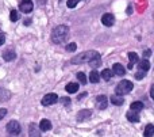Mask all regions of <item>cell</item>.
Here are the masks:
<instances>
[{
    "instance_id": "obj_4",
    "label": "cell",
    "mask_w": 154,
    "mask_h": 137,
    "mask_svg": "<svg viewBox=\"0 0 154 137\" xmlns=\"http://www.w3.org/2000/svg\"><path fill=\"white\" fill-rule=\"evenodd\" d=\"M91 54H92V50L84 52V53H80L79 56H75L72 60H70V61H72V64H81V62L88 61V60H89Z\"/></svg>"
},
{
    "instance_id": "obj_33",
    "label": "cell",
    "mask_w": 154,
    "mask_h": 137,
    "mask_svg": "<svg viewBox=\"0 0 154 137\" xmlns=\"http://www.w3.org/2000/svg\"><path fill=\"white\" fill-rule=\"evenodd\" d=\"M150 97L154 98V87L152 86V88H150Z\"/></svg>"
},
{
    "instance_id": "obj_22",
    "label": "cell",
    "mask_w": 154,
    "mask_h": 137,
    "mask_svg": "<svg viewBox=\"0 0 154 137\" xmlns=\"http://www.w3.org/2000/svg\"><path fill=\"white\" fill-rule=\"evenodd\" d=\"M112 75H114V73L111 72V69H103V72H101V78H103L104 80H111Z\"/></svg>"
},
{
    "instance_id": "obj_18",
    "label": "cell",
    "mask_w": 154,
    "mask_h": 137,
    "mask_svg": "<svg viewBox=\"0 0 154 137\" xmlns=\"http://www.w3.org/2000/svg\"><path fill=\"white\" fill-rule=\"evenodd\" d=\"M142 109H143V103L139 102V100H137V102H133L130 106V110L133 111H141Z\"/></svg>"
},
{
    "instance_id": "obj_27",
    "label": "cell",
    "mask_w": 154,
    "mask_h": 137,
    "mask_svg": "<svg viewBox=\"0 0 154 137\" xmlns=\"http://www.w3.org/2000/svg\"><path fill=\"white\" fill-rule=\"evenodd\" d=\"M79 2H80V0H68V7H69V8H75Z\"/></svg>"
},
{
    "instance_id": "obj_24",
    "label": "cell",
    "mask_w": 154,
    "mask_h": 137,
    "mask_svg": "<svg viewBox=\"0 0 154 137\" xmlns=\"http://www.w3.org/2000/svg\"><path fill=\"white\" fill-rule=\"evenodd\" d=\"M77 79L80 80V83H81V84H87V76H85L84 72H79V73H77Z\"/></svg>"
},
{
    "instance_id": "obj_10",
    "label": "cell",
    "mask_w": 154,
    "mask_h": 137,
    "mask_svg": "<svg viewBox=\"0 0 154 137\" xmlns=\"http://www.w3.org/2000/svg\"><path fill=\"white\" fill-rule=\"evenodd\" d=\"M92 116V111L91 110H80L77 113V121L79 122H82V121H87V119L91 118Z\"/></svg>"
},
{
    "instance_id": "obj_14",
    "label": "cell",
    "mask_w": 154,
    "mask_h": 137,
    "mask_svg": "<svg viewBox=\"0 0 154 137\" xmlns=\"http://www.w3.org/2000/svg\"><path fill=\"white\" fill-rule=\"evenodd\" d=\"M65 91L68 94H75V92L79 91V83H68L66 87H65Z\"/></svg>"
},
{
    "instance_id": "obj_8",
    "label": "cell",
    "mask_w": 154,
    "mask_h": 137,
    "mask_svg": "<svg viewBox=\"0 0 154 137\" xmlns=\"http://www.w3.org/2000/svg\"><path fill=\"white\" fill-rule=\"evenodd\" d=\"M96 106H97V109H100V110L107 109V106H108V99H107V97L99 95V97L96 98Z\"/></svg>"
},
{
    "instance_id": "obj_6",
    "label": "cell",
    "mask_w": 154,
    "mask_h": 137,
    "mask_svg": "<svg viewBox=\"0 0 154 137\" xmlns=\"http://www.w3.org/2000/svg\"><path fill=\"white\" fill-rule=\"evenodd\" d=\"M88 62H89V65H91L92 68H97V67H100V64H101L100 54H99L97 52L92 50V54H91V57H89V60H88Z\"/></svg>"
},
{
    "instance_id": "obj_20",
    "label": "cell",
    "mask_w": 154,
    "mask_h": 137,
    "mask_svg": "<svg viewBox=\"0 0 154 137\" xmlns=\"http://www.w3.org/2000/svg\"><path fill=\"white\" fill-rule=\"evenodd\" d=\"M99 80H100V75H99V72L92 71V72L89 73V81L91 83H99Z\"/></svg>"
},
{
    "instance_id": "obj_3",
    "label": "cell",
    "mask_w": 154,
    "mask_h": 137,
    "mask_svg": "<svg viewBox=\"0 0 154 137\" xmlns=\"http://www.w3.org/2000/svg\"><path fill=\"white\" fill-rule=\"evenodd\" d=\"M20 130H22V128L18 121H14L12 119V121H10L7 124V132L10 133V135H19Z\"/></svg>"
},
{
    "instance_id": "obj_16",
    "label": "cell",
    "mask_w": 154,
    "mask_h": 137,
    "mask_svg": "<svg viewBox=\"0 0 154 137\" xmlns=\"http://www.w3.org/2000/svg\"><path fill=\"white\" fill-rule=\"evenodd\" d=\"M111 103L115 105V106H122L123 103H125V99H123V97H119V95H112Z\"/></svg>"
},
{
    "instance_id": "obj_1",
    "label": "cell",
    "mask_w": 154,
    "mask_h": 137,
    "mask_svg": "<svg viewBox=\"0 0 154 137\" xmlns=\"http://www.w3.org/2000/svg\"><path fill=\"white\" fill-rule=\"evenodd\" d=\"M68 34H69V29H68V26H65V24L56 26L53 29V31H51V41H53V43L60 45V43H62L65 40H66Z\"/></svg>"
},
{
    "instance_id": "obj_17",
    "label": "cell",
    "mask_w": 154,
    "mask_h": 137,
    "mask_svg": "<svg viewBox=\"0 0 154 137\" xmlns=\"http://www.w3.org/2000/svg\"><path fill=\"white\" fill-rule=\"evenodd\" d=\"M138 68H139V71H143V72H147V71L150 69V62L147 61V60H142V61L138 64Z\"/></svg>"
},
{
    "instance_id": "obj_32",
    "label": "cell",
    "mask_w": 154,
    "mask_h": 137,
    "mask_svg": "<svg viewBox=\"0 0 154 137\" xmlns=\"http://www.w3.org/2000/svg\"><path fill=\"white\" fill-rule=\"evenodd\" d=\"M37 2H38V4L39 5H45L46 4V0H37Z\"/></svg>"
},
{
    "instance_id": "obj_15",
    "label": "cell",
    "mask_w": 154,
    "mask_h": 137,
    "mask_svg": "<svg viewBox=\"0 0 154 137\" xmlns=\"http://www.w3.org/2000/svg\"><path fill=\"white\" fill-rule=\"evenodd\" d=\"M39 129L42 130V132H48V130L51 129V122L49 121V119H42L39 124Z\"/></svg>"
},
{
    "instance_id": "obj_31",
    "label": "cell",
    "mask_w": 154,
    "mask_h": 137,
    "mask_svg": "<svg viewBox=\"0 0 154 137\" xmlns=\"http://www.w3.org/2000/svg\"><path fill=\"white\" fill-rule=\"evenodd\" d=\"M4 42H5V35L3 34V33H0V46H2Z\"/></svg>"
},
{
    "instance_id": "obj_7",
    "label": "cell",
    "mask_w": 154,
    "mask_h": 137,
    "mask_svg": "<svg viewBox=\"0 0 154 137\" xmlns=\"http://www.w3.org/2000/svg\"><path fill=\"white\" fill-rule=\"evenodd\" d=\"M32 7H34V4H32L31 0H22V2L19 3V10H20L22 12H24V14L31 12Z\"/></svg>"
},
{
    "instance_id": "obj_34",
    "label": "cell",
    "mask_w": 154,
    "mask_h": 137,
    "mask_svg": "<svg viewBox=\"0 0 154 137\" xmlns=\"http://www.w3.org/2000/svg\"><path fill=\"white\" fill-rule=\"evenodd\" d=\"M150 54H152V52H150V50H146V52H145V56H150Z\"/></svg>"
},
{
    "instance_id": "obj_35",
    "label": "cell",
    "mask_w": 154,
    "mask_h": 137,
    "mask_svg": "<svg viewBox=\"0 0 154 137\" xmlns=\"http://www.w3.org/2000/svg\"><path fill=\"white\" fill-rule=\"evenodd\" d=\"M11 137H23V136H20V133H19V135H11Z\"/></svg>"
},
{
    "instance_id": "obj_9",
    "label": "cell",
    "mask_w": 154,
    "mask_h": 137,
    "mask_svg": "<svg viewBox=\"0 0 154 137\" xmlns=\"http://www.w3.org/2000/svg\"><path fill=\"white\" fill-rule=\"evenodd\" d=\"M101 23L104 24V26H107V27H109V26H112V24L115 23V18H114V15L112 14H104L103 16H101Z\"/></svg>"
},
{
    "instance_id": "obj_25",
    "label": "cell",
    "mask_w": 154,
    "mask_h": 137,
    "mask_svg": "<svg viewBox=\"0 0 154 137\" xmlns=\"http://www.w3.org/2000/svg\"><path fill=\"white\" fill-rule=\"evenodd\" d=\"M10 19H11V21H12V22H16V21H18V19H19L18 12H16L15 10H12V11H11V14H10Z\"/></svg>"
},
{
    "instance_id": "obj_26",
    "label": "cell",
    "mask_w": 154,
    "mask_h": 137,
    "mask_svg": "<svg viewBox=\"0 0 154 137\" xmlns=\"http://www.w3.org/2000/svg\"><path fill=\"white\" fill-rule=\"evenodd\" d=\"M77 49V45L75 42H72V43H69V45H66V50L68 52H75Z\"/></svg>"
},
{
    "instance_id": "obj_13",
    "label": "cell",
    "mask_w": 154,
    "mask_h": 137,
    "mask_svg": "<svg viewBox=\"0 0 154 137\" xmlns=\"http://www.w3.org/2000/svg\"><path fill=\"white\" fill-rule=\"evenodd\" d=\"M126 117H127V119L130 122H138L139 121V116H138V111H127V114H126Z\"/></svg>"
},
{
    "instance_id": "obj_23",
    "label": "cell",
    "mask_w": 154,
    "mask_h": 137,
    "mask_svg": "<svg viewBox=\"0 0 154 137\" xmlns=\"http://www.w3.org/2000/svg\"><path fill=\"white\" fill-rule=\"evenodd\" d=\"M128 59H130V64H135L138 61V54L134 53V52H130L128 53Z\"/></svg>"
},
{
    "instance_id": "obj_12",
    "label": "cell",
    "mask_w": 154,
    "mask_h": 137,
    "mask_svg": "<svg viewBox=\"0 0 154 137\" xmlns=\"http://www.w3.org/2000/svg\"><path fill=\"white\" fill-rule=\"evenodd\" d=\"M112 72H114L115 75H118V76H123L126 73V69H125V67H123L122 64L116 62V64H114V67H112Z\"/></svg>"
},
{
    "instance_id": "obj_29",
    "label": "cell",
    "mask_w": 154,
    "mask_h": 137,
    "mask_svg": "<svg viewBox=\"0 0 154 137\" xmlns=\"http://www.w3.org/2000/svg\"><path fill=\"white\" fill-rule=\"evenodd\" d=\"M60 100H61V102L64 103L65 106H68V105H69V103H70V99H69V98H68V97H65V98H61V99H60Z\"/></svg>"
},
{
    "instance_id": "obj_11",
    "label": "cell",
    "mask_w": 154,
    "mask_h": 137,
    "mask_svg": "<svg viewBox=\"0 0 154 137\" xmlns=\"http://www.w3.org/2000/svg\"><path fill=\"white\" fill-rule=\"evenodd\" d=\"M3 59H4L5 61H14V60L16 59L15 50H12V49H7V50L3 53Z\"/></svg>"
},
{
    "instance_id": "obj_2",
    "label": "cell",
    "mask_w": 154,
    "mask_h": 137,
    "mask_svg": "<svg viewBox=\"0 0 154 137\" xmlns=\"http://www.w3.org/2000/svg\"><path fill=\"white\" fill-rule=\"evenodd\" d=\"M133 83L130 80H122L115 88V95H119V97H123V95L128 94V92L133 90Z\"/></svg>"
},
{
    "instance_id": "obj_30",
    "label": "cell",
    "mask_w": 154,
    "mask_h": 137,
    "mask_svg": "<svg viewBox=\"0 0 154 137\" xmlns=\"http://www.w3.org/2000/svg\"><path fill=\"white\" fill-rule=\"evenodd\" d=\"M7 114V109H0V119H3Z\"/></svg>"
},
{
    "instance_id": "obj_5",
    "label": "cell",
    "mask_w": 154,
    "mask_h": 137,
    "mask_svg": "<svg viewBox=\"0 0 154 137\" xmlns=\"http://www.w3.org/2000/svg\"><path fill=\"white\" fill-rule=\"evenodd\" d=\"M57 100H58V97H57V94H54V92H50V94H46L45 97L42 98V105L43 106H51V105H54Z\"/></svg>"
},
{
    "instance_id": "obj_28",
    "label": "cell",
    "mask_w": 154,
    "mask_h": 137,
    "mask_svg": "<svg viewBox=\"0 0 154 137\" xmlns=\"http://www.w3.org/2000/svg\"><path fill=\"white\" fill-rule=\"evenodd\" d=\"M145 75H146V72H143V71H139L138 73H135V78L137 79H142V78H145Z\"/></svg>"
},
{
    "instance_id": "obj_19",
    "label": "cell",
    "mask_w": 154,
    "mask_h": 137,
    "mask_svg": "<svg viewBox=\"0 0 154 137\" xmlns=\"http://www.w3.org/2000/svg\"><path fill=\"white\" fill-rule=\"evenodd\" d=\"M154 135V125L149 124L146 128H145V132H143V137H152Z\"/></svg>"
},
{
    "instance_id": "obj_21",
    "label": "cell",
    "mask_w": 154,
    "mask_h": 137,
    "mask_svg": "<svg viewBox=\"0 0 154 137\" xmlns=\"http://www.w3.org/2000/svg\"><path fill=\"white\" fill-rule=\"evenodd\" d=\"M29 133H30V137H41V135H39V130L37 129V126H35L34 124L30 125Z\"/></svg>"
}]
</instances>
